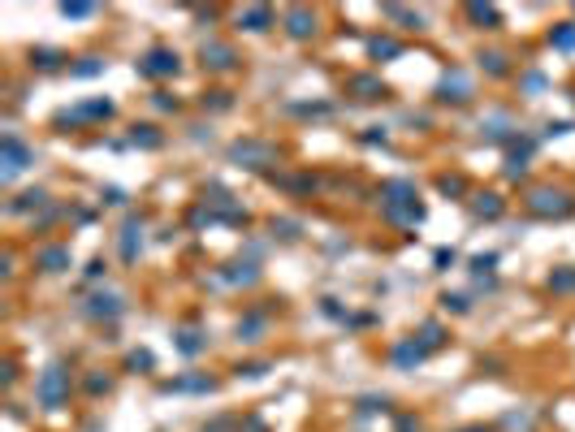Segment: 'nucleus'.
Listing matches in <instances>:
<instances>
[{
    "label": "nucleus",
    "mask_w": 575,
    "mask_h": 432,
    "mask_svg": "<svg viewBox=\"0 0 575 432\" xmlns=\"http://www.w3.org/2000/svg\"><path fill=\"white\" fill-rule=\"evenodd\" d=\"M31 61L39 65V69H61V53H57V48H39V53H31Z\"/></svg>",
    "instance_id": "obj_24"
},
{
    "label": "nucleus",
    "mask_w": 575,
    "mask_h": 432,
    "mask_svg": "<svg viewBox=\"0 0 575 432\" xmlns=\"http://www.w3.org/2000/svg\"><path fill=\"white\" fill-rule=\"evenodd\" d=\"M480 69H489L493 78H502V74L511 69V65H506V53H480Z\"/></svg>",
    "instance_id": "obj_22"
},
{
    "label": "nucleus",
    "mask_w": 575,
    "mask_h": 432,
    "mask_svg": "<svg viewBox=\"0 0 575 432\" xmlns=\"http://www.w3.org/2000/svg\"><path fill=\"white\" fill-rule=\"evenodd\" d=\"M230 160H234V165H247V169H268L272 160H277V147L256 143V139H242V143L230 147Z\"/></svg>",
    "instance_id": "obj_5"
},
{
    "label": "nucleus",
    "mask_w": 575,
    "mask_h": 432,
    "mask_svg": "<svg viewBox=\"0 0 575 432\" xmlns=\"http://www.w3.org/2000/svg\"><path fill=\"white\" fill-rule=\"evenodd\" d=\"M459 432H489V428H459Z\"/></svg>",
    "instance_id": "obj_42"
},
{
    "label": "nucleus",
    "mask_w": 575,
    "mask_h": 432,
    "mask_svg": "<svg viewBox=\"0 0 575 432\" xmlns=\"http://www.w3.org/2000/svg\"><path fill=\"white\" fill-rule=\"evenodd\" d=\"M441 302H445V312H467V298L463 294H445Z\"/></svg>",
    "instance_id": "obj_34"
},
{
    "label": "nucleus",
    "mask_w": 575,
    "mask_h": 432,
    "mask_svg": "<svg viewBox=\"0 0 575 432\" xmlns=\"http://www.w3.org/2000/svg\"><path fill=\"white\" fill-rule=\"evenodd\" d=\"M346 91H351L355 99H385V83L372 78V74H355V78L346 83Z\"/></svg>",
    "instance_id": "obj_12"
},
{
    "label": "nucleus",
    "mask_w": 575,
    "mask_h": 432,
    "mask_svg": "<svg viewBox=\"0 0 575 432\" xmlns=\"http://www.w3.org/2000/svg\"><path fill=\"white\" fill-rule=\"evenodd\" d=\"M385 18H394V22H407V27H415V31H420V13H411V9H403V5H385Z\"/></svg>",
    "instance_id": "obj_27"
},
{
    "label": "nucleus",
    "mask_w": 575,
    "mask_h": 432,
    "mask_svg": "<svg viewBox=\"0 0 575 432\" xmlns=\"http://www.w3.org/2000/svg\"><path fill=\"white\" fill-rule=\"evenodd\" d=\"M264 372H268V363H238V376H251V380H256V376H264Z\"/></svg>",
    "instance_id": "obj_35"
},
{
    "label": "nucleus",
    "mask_w": 575,
    "mask_h": 432,
    "mask_svg": "<svg viewBox=\"0 0 575 432\" xmlns=\"http://www.w3.org/2000/svg\"><path fill=\"white\" fill-rule=\"evenodd\" d=\"M35 160V151L22 143V139H13V134H5V143H0V177H5V182H13V177L22 173Z\"/></svg>",
    "instance_id": "obj_4"
},
{
    "label": "nucleus",
    "mask_w": 575,
    "mask_h": 432,
    "mask_svg": "<svg viewBox=\"0 0 575 432\" xmlns=\"http://www.w3.org/2000/svg\"><path fill=\"white\" fill-rule=\"evenodd\" d=\"M264 324H268V320H264L260 312H256V316H247V320L238 324V337H242V342H260V333H264Z\"/></svg>",
    "instance_id": "obj_18"
},
{
    "label": "nucleus",
    "mask_w": 575,
    "mask_h": 432,
    "mask_svg": "<svg viewBox=\"0 0 575 432\" xmlns=\"http://www.w3.org/2000/svg\"><path fill=\"white\" fill-rule=\"evenodd\" d=\"M130 143H143V147H160V134L152 130V125H134V130H130Z\"/></svg>",
    "instance_id": "obj_25"
},
{
    "label": "nucleus",
    "mask_w": 575,
    "mask_h": 432,
    "mask_svg": "<svg viewBox=\"0 0 575 432\" xmlns=\"http://www.w3.org/2000/svg\"><path fill=\"white\" fill-rule=\"evenodd\" d=\"M381 212L394 225H420L424 221V203H420L411 182H385L381 186Z\"/></svg>",
    "instance_id": "obj_1"
},
{
    "label": "nucleus",
    "mask_w": 575,
    "mask_h": 432,
    "mask_svg": "<svg viewBox=\"0 0 575 432\" xmlns=\"http://www.w3.org/2000/svg\"><path fill=\"white\" fill-rule=\"evenodd\" d=\"M35 398H39L43 411L65 406V398H69V372H65L61 363H48V368L39 372V380H35Z\"/></svg>",
    "instance_id": "obj_2"
},
{
    "label": "nucleus",
    "mask_w": 575,
    "mask_h": 432,
    "mask_svg": "<svg viewBox=\"0 0 575 432\" xmlns=\"http://www.w3.org/2000/svg\"><path fill=\"white\" fill-rule=\"evenodd\" d=\"M381 406H385V398H363L359 411H381Z\"/></svg>",
    "instance_id": "obj_40"
},
{
    "label": "nucleus",
    "mask_w": 575,
    "mask_h": 432,
    "mask_svg": "<svg viewBox=\"0 0 575 432\" xmlns=\"http://www.w3.org/2000/svg\"><path fill=\"white\" fill-rule=\"evenodd\" d=\"M424 354H429V350H424L420 337H403V342L394 346V363H398V368H420Z\"/></svg>",
    "instance_id": "obj_11"
},
{
    "label": "nucleus",
    "mask_w": 575,
    "mask_h": 432,
    "mask_svg": "<svg viewBox=\"0 0 575 432\" xmlns=\"http://www.w3.org/2000/svg\"><path fill=\"white\" fill-rule=\"evenodd\" d=\"M286 31H290V39H312V31H316V13L303 9V5L286 9Z\"/></svg>",
    "instance_id": "obj_9"
},
{
    "label": "nucleus",
    "mask_w": 575,
    "mask_h": 432,
    "mask_svg": "<svg viewBox=\"0 0 575 432\" xmlns=\"http://www.w3.org/2000/svg\"><path fill=\"white\" fill-rule=\"evenodd\" d=\"M87 389H91V393H109V376H91Z\"/></svg>",
    "instance_id": "obj_38"
},
{
    "label": "nucleus",
    "mask_w": 575,
    "mask_h": 432,
    "mask_svg": "<svg viewBox=\"0 0 575 432\" xmlns=\"http://www.w3.org/2000/svg\"><path fill=\"white\" fill-rule=\"evenodd\" d=\"M61 13L65 18H87V13H95V5H87V0H65Z\"/></svg>",
    "instance_id": "obj_29"
},
{
    "label": "nucleus",
    "mask_w": 575,
    "mask_h": 432,
    "mask_svg": "<svg viewBox=\"0 0 575 432\" xmlns=\"http://www.w3.org/2000/svg\"><path fill=\"white\" fill-rule=\"evenodd\" d=\"M208 342H204V333H195V328H186V333H178V350L182 354H199Z\"/></svg>",
    "instance_id": "obj_23"
},
{
    "label": "nucleus",
    "mask_w": 575,
    "mask_h": 432,
    "mask_svg": "<svg viewBox=\"0 0 575 432\" xmlns=\"http://www.w3.org/2000/svg\"><path fill=\"white\" fill-rule=\"evenodd\" d=\"M549 290H562V294L575 290V268H558L554 277H549Z\"/></svg>",
    "instance_id": "obj_26"
},
{
    "label": "nucleus",
    "mask_w": 575,
    "mask_h": 432,
    "mask_svg": "<svg viewBox=\"0 0 575 432\" xmlns=\"http://www.w3.org/2000/svg\"><path fill=\"white\" fill-rule=\"evenodd\" d=\"M238 22H242L247 31H268V27H272V9H268V5H251V9L238 13Z\"/></svg>",
    "instance_id": "obj_15"
},
{
    "label": "nucleus",
    "mask_w": 575,
    "mask_h": 432,
    "mask_svg": "<svg viewBox=\"0 0 575 432\" xmlns=\"http://www.w3.org/2000/svg\"><path fill=\"white\" fill-rule=\"evenodd\" d=\"M528 212H536V216H571L575 212V199L567 195V190H554V186H536L532 195H528Z\"/></svg>",
    "instance_id": "obj_3"
},
{
    "label": "nucleus",
    "mask_w": 575,
    "mask_h": 432,
    "mask_svg": "<svg viewBox=\"0 0 575 432\" xmlns=\"http://www.w3.org/2000/svg\"><path fill=\"white\" fill-rule=\"evenodd\" d=\"M493 264H497V256H476V260H471V268H476L480 277H485V272H489Z\"/></svg>",
    "instance_id": "obj_37"
},
{
    "label": "nucleus",
    "mask_w": 575,
    "mask_h": 432,
    "mask_svg": "<svg viewBox=\"0 0 575 432\" xmlns=\"http://www.w3.org/2000/svg\"><path fill=\"white\" fill-rule=\"evenodd\" d=\"M549 43L562 48V53H571V48H575V22H562L558 31H549Z\"/></svg>",
    "instance_id": "obj_20"
},
{
    "label": "nucleus",
    "mask_w": 575,
    "mask_h": 432,
    "mask_svg": "<svg viewBox=\"0 0 575 432\" xmlns=\"http://www.w3.org/2000/svg\"><path fill=\"white\" fill-rule=\"evenodd\" d=\"M87 316H91V320H113V316H121V298H117V294H91V298H87Z\"/></svg>",
    "instance_id": "obj_13"
},
{
    "label": "nucleus",
    "mask_w": 575,
    "mask_h": 432,
    "mask_svg": "<svg viewBox=\"0 0 575 432\" xmlns=\"http://www.w3.org/2000/svg\"><path fill=\"white\" fill-rule=\"evenodd\" d=\"M113 117V104L109 99H87V104H78V109H65V113H57V125H83V121H109Z\"/></svg>",
    "instance_id": "obj_7"
},
{
    "label": "nucleus",
    "mask_w": 575,
    "mask_h": 432,
    "mask_svg": "<svg viewBox=\"0 0 575 432\" xmlns=\"http://www.w3.org/2000/svg\"><path fill=\"white\" fill-rule=\"evenodd\" d=\"M467 18L480 22V27H497V22H502V13H497L493 5H467Z\"/></svg>",
    "instance_id": "obj_19"
},
{
    "label": "nucleus",
    "mask_w": 575,
    "mask_h": 432,
    "mask_svg": "<svg viewBox=\"0 0 575 432\" xmlns=\"http://www.w3.org/2000/svg\"><path fill=\"white\" fill-rule=\"evenodd\" d=\"M567 130H571V121H549L545 125V134H567Z\"/></svg>",
    "instance_id": "obj_39"
},
{
    "label": "nucleus",
    "mask_w": 575,
    "mask_h": 432,
    "mask_svg": "<svg viewBox=\"0 0 575 432\" xmlns=\"http://www.w3.org/2000/svg\"><path fill=\"white\" fill-rule=\"evenodd\" d=\"M398 432H420V424L415 419H398Z\"/></svg>",
    "instance_id": "obj_41"
},
{
    "label": "nucleus",
    "mask_w": 575,
    "mask_h": 432,
    "mask_svg": "<svg viewBox=\"0 0 575 432\" xmlns=\"http://www.w3.org/2000/svg\"><path fill=\"white\" fill-rule=\"evenodd\" d=\"M441 99H455V104H467V99H471V78L463 69H450L441 78Z\"/></svg>",
    "instance_id": "obj_10"
},
{
    "label": "nucleus",
    "mask_w": 575,
    "mask_h": 432,
    "mask_svg": "<svg viewBox=\"0 0 575 432\" xmlns=\"http://www.w3.org/2000/svg\"><path fill=\"white\" fill-rule=\"evenodd\" d=\"M199 57H204L208 69H234V65H238V53H234L230 43H216V39H208L204 48H199Z\"/></svg>",
    "instance_id": "obj_8"
},
{
    "label": "nucleus",
    "mask_w": 575,
    "mask_h": 432,
    "mask_svg": "<svg viewBox=\"0 0 575 432\" xmlns=\"http://www.w3.org/2000/svg\"><path fill=\"white\" fill-rule=\"evenodd\" d=\"M126 363H130V368H152V354H147V350H134Z\"/></svg>",
    "instance_id": "obj_36"
},
{
    "label": "nucleus",
    "mask_w": 575,
    "mask_h": 432,
    "mask_svg": "<svg viewBox=\"0 0 575 432\" xmlns=\"http://www.w3.org/2000/svg\"><path fill=\"white\" fill-rule=\"evenodd\" d=\"M368 57H372V61L403 57V43H398V39H389V35H377V39H368Z\"/></svg>",
    "instance_id": "obj_16"
},
{
    "label": "nucleus",
    "mask_w": 575,
    "mask_h": 432,
    "mask_svg": "<svg viewBox=\"0 0 575 432\" xmlns=\"http://www.w3.org/2000/svg\"><path fill=\"white\" fill-rule=\"evenodd\" d=\"M178 69H182V61H178V53H173V48H152V53L139 61V74H143V78H173Z\"/></svg>",
    "instance_id": "obj_6"
},
{
    "label": "nucleus",
    "mask_w": 575,
    "mask_h": 432,
    "mask_svg": "<svg viewBox=\"0 0 575 432\" xmlns=\"http://www.w3.org/2000/svg\"><path fill=\"white\" fill-rule=\"evenodd\" d=\"M35 264H39L43 272H65V268H69V246H43Z\"/></svg>",
    "instance_id": "obj_14"
},
{
    "label": "nucleus",
    "mask_w": 575,
    "mask_h": 432,
    "mask_svg": "<svg viewBox=\"0 0 575 432\" xmlns=\"http://www.w3.org/2000/svg\"><path fill=\"white\" fill-rule=\"evenodd\" d=\"M134 234H139V221H130V225H126V238H121V256H126V260H134V256H139V242H134Z\"/></svg>",
    "instance_id": "obj_28"
},
{
    "label": "nucleus",
    "mask_w": 575,
    "mask_h": 432,
    "mask_svg": "<svg viewBox=\"0 0 575 432\" xmlns=\"http://www.w3.org/2000/svg\"><path fill=\"white\" fill-rule=\"evenodd\" d=\"M471 212H476L480 221H497V216H502V199H497L493 190H485V195L471 199Z\"/></svg>",
    "instance_id": "obj_17"
},
{
    "label": "nucleus",
    "mask_w": 575,
    "mask_h": 432,
    "mask_svg": "<svg viewBox=\"0 0 575 432\" xmlns=\"http://www.w3.org/2000/svg\"><path fill=\"white\" fill-rule=\"evenodd\" d=\"M204 432H221V428H204Z\"/></svg>",
    "instance_id": "obj_43"
},
{
    "label": "nucleus",
    "mask_w": 575,
    "mask_h": 432,
    "mask_svg": "<svg viewBox=\"0 0 575 432\" xmlns=\"http://www.w3.org/2000/svg\"><path fill=\"white\" fill-rule=\"evenodd\" d=\"M437 186H441V195H463L467 190L463 177H437Z\"/></svg>",
    "instance_id": "obj_31"
},
{
    "label": "nucleus",
    "mask_w": 575,
    "mask_h": 432,
    "mask_svg": "<svg viewBox=\"0 0 575 432\" xmlns=\"http://www.w3.org/2000/svg\"><path fill=\"white\" fill-rule=\"evenodd\" d=\"M99 69H104V61H99V57H83V65H74L78 78H91V74H99Z\"/></svg>",
    "instance_id": "obj_30"
},
{
    "label": "nucleus",
    "mask_w": 575,
    "mask_h": 432,
    "mask_svg": "<svg viewBox=\"0 0 575 432\" xmlns=\"http://www.w3.org/2000/svg\"><path fill=\"white\" fill-rule=\"evenodd\" d=\"M204 104H212V109H230V91H208V95H204Z\"/></svg>",
    "instance_id": "obj_32"
},
{
    "label": "nucleus",
    "mask_w": 575,
    "mask_h": 432,
    "mask_svg": "<svg viewBox=\"0 0 575 432\" xmlns=\"http://www.w3.org/2000/svg\"><path fill=\"white\" fill-rule=\"evenodd\" d=\"M152 104L169 113V109H178V95H169V91H156V95H152Z\"/></svg>",
    "instance_id": "obj_33"
},
{
    "label": "nucleus",
    "mask_w": 575,
    "mask_h": 432,
    "mask_svg": "<svg viewBox=\"0 0 575 432\" xmlns=\"http://www.w3.org/2000/svg\"><path fill=\"white\" fill-rule=\"evenodd\" d=\"M420 342H424V350H437V346L445 342V328H441L437 320H429V324L420 328Z\"/></svg>",
    "instance_id": "obj_21"
}]
</instances>
